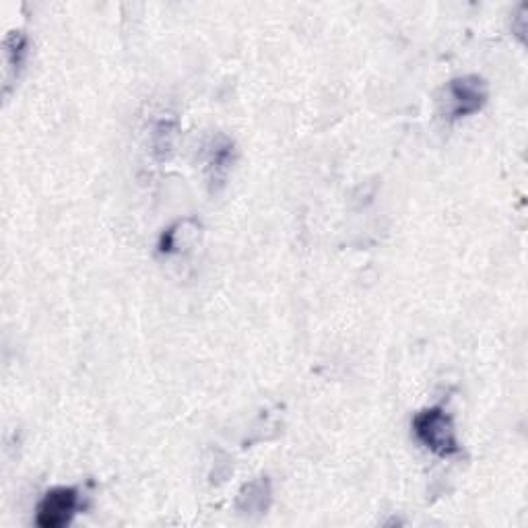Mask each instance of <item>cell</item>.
<instances>
[{
    "label": "cell",
    "instance_id": "6da1fadb",
    "mask_svg": "<svg viewBox=\"0 0 528 528\" xmlns=\"http://www.w3.org/2000/svg\"><path fill=\"white\" fill-rule=\"evenodd\" d=\"M413 434L417 442L440 458H452L460 454L456 427L452 415L442 407H429L413 417Z\"/></svg>",
    "mask_w": 528,
    "mask_h": 528
},
{
    "label": "cell",
    "instance_id": "7a4b0ae2",
    "mask_svg": "<svg viewBox=\"0 0 528 528\" xmlns=\"http://www.w3.org/2000/svg\"><path fill=\"white\" fill-rule=\"evenodd\" d=\"M489 97V87L483 77L479 75H465V77H456L444 87V97H442V106H444V118L450 122L469 118L477 112L483 110Z\"/></svg>",
    "mask_w": 528,
    "mask_h": 528
},
{
    "label": "cell",
    "instance_id": "3957f363",
    "mask_svg": "<svg viewBox=\"0 0 528 528\" xmlns=\"http://www.w3.org/2000/svg\"><path fill=\"white\" fill-rule=\"evenodd\" d=\"M81 508V495L77 487H54L44 493L38 504L36 524L42 528H62L71 524Z\"/></svg>",
    "mask_w": 528,
    "mask_h": 528
},
{
    "label": "cell",
    "instance_id": "277c9868",
    "mask_svg": "<svg viewBox=\"0 0 528 528\" xmlns=\"http://www.w3.org/2000/svg\"><path fill=\"white\" fill-rule=\"evenodd\" d=\"M207 172L211 178V184H223L231 163H234V143L227 137H217L207 147Z\"/></svg>",
    "mask_w": 528,
    "mask_h": 528
},
{
    "label": "cell",
    "instance_id": "5b68a950",
    "mask_svg": "<svg viewBox=\"0 0 528 528\" xmlns=\"http://www.w3.org/2000/svg\"><path fill=\"white\" fill-rule=\"evenodd\" d=\"M27 56V38L23 31H11L5 40V91L17 81Z\"/></svg>",
    "mask_w": 528,
    "mask_h": 528
},
{
    "label": "cell",
    "instance_id": "8992f818",
    "mask_svg": "<svg viewBox=\"0 0 528 528\" xmlns=\"http://www.w3.org/2000/svg\"><path fill=\"white\" fill-rule=\"evenodd\" d=\"M174 122L170 120H161L155 128H153V151L159 157H165L172 147H174Z\"/></svg>",
    "mask_w": 528,
    "mask_h": 528
}]
</instances>
